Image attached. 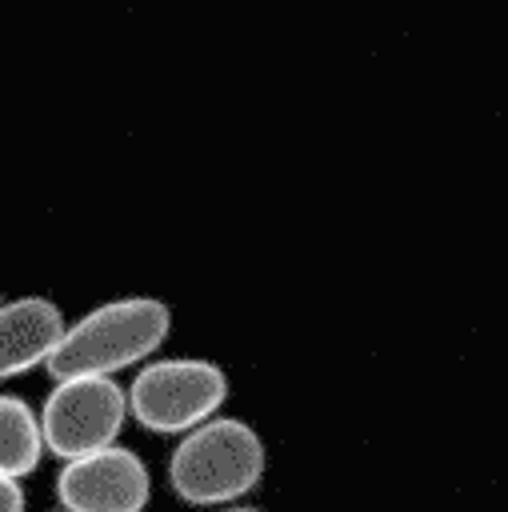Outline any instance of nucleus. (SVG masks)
Masks as SVG:
<instances>
[{"mask_svg":"<svg viewBox=\"0 0 508 512\" xmlns=\"http://www.w3.org/2000/svg\"><path fill=\"white\" fill-rule=\"evenodd\" d=\"M172 328V312L156 296H124L64 324L60 344L44 360L52 380L112 376L136 360H148Z\"/></svg>","mask_w":508,"mask_h":512,"instance_id":"1","label":"nucleus"},{"mask_svg":"<svg viewBox=\"0 0 508 512\" xmlns=\"http://www.w3.org/2000/svg\"><path fill=\"white\" fill-rule=\"evenodd\" d=\"M264 476V440L236 416L192 428L168 460V484L184 504H228Z\"/></svg>","mask_w":508,"mask_h":512,"instance_id":"2","label":"nucleus"},{"mask_svg":"<svg viewBox=\"0 0 508 512\" xmlns=\"http://www.w3.org/2000/svg\"><path fill=\"white\" fill-rule=\"evenodd\" d=\"M124 400L148 432H192L228 400V376L220 364L196 356L152 360L136 372Z\"/></svg>","mask_w":508,"mask_h":512,"instance_id":"3","label":"nucleus"},{"mask_svg":"<svg viewBox=\"0 0 508 512\" xmlns=\"http://www.w3.org/2000/svg\"><path fill=\"white\" fill-rule=\"evenodd\" d=\"M124 416H128V400L124 388L112 384V376H76L52 384L44 408L36 412V424L52 456L76 460L116 444Z\"/></svg>","mask_w":508,"mask_h":512,"instance_id":"4","label":"nucleus"},{"mask_svg":"<svg viewBox=\"0 0 508 512\" xmlns=\"http://www.w3.org/2000/svg\"><path fill=\"white\" fill-rule=\"evenodd\" d=\"M148 492V464L120 444L64 460V472L56 476L60 512H140Z\"/></svg>","mask_w":508,"mask_h":512,"instance_id":"5","label":"nucleus"},{"mask_svg":"<svg viewBox=\"0 0 508 512\" xmlns=\"http://www.w3.org/2000/svg\"><path fill=\"white\" fill-rule=\"evenodd\" d=\"M64 336V312L44 296L0 300V380L32 372L52 356Z\"/></svg>","mask_w":508,"mask_h":512,"instance_id":"6","label":"nucleus"},{"mask_svg":"<svg viewBox=\"0 0 508 512\" xmlns=\"http://www.w3.org/2000/svg\"><path fill=\"white\" fill-rule=\"evenodd\" d=\"M40 456H44V440H40L36 412L20 396L0 392V476L20 480L36 472Z\"/></svg>","mask_w":508,"mask_h":512,"instance_id":"7","label":"nucleus"},{"mask_svg":"<svg viewBox=\"0 0 508 512\" xmlns=\"http://www.w3.org/2000/svg\"><path fill=\"white\" fill-rule=\"evenodd\" d=\"M0 512H24V488H20V480L0 476Z\"/></svg>","mask_w":508,"mask_h":512,"instance_id":"8","label":"nucleus"},{"mask_svg":"<svg viewBox=\"0 0 508 512\" xmlns=\"http://www.w3.org/2000/svg\"><path fill=\"white\" fill-rule=\"evenodd\" d=\"M224 512H260V508H244V504H232V508H224Z\"/></svg>","mask_w":508,"mask_h":512,"instance_id":"9","label":"nucleus"}]
</instances>
